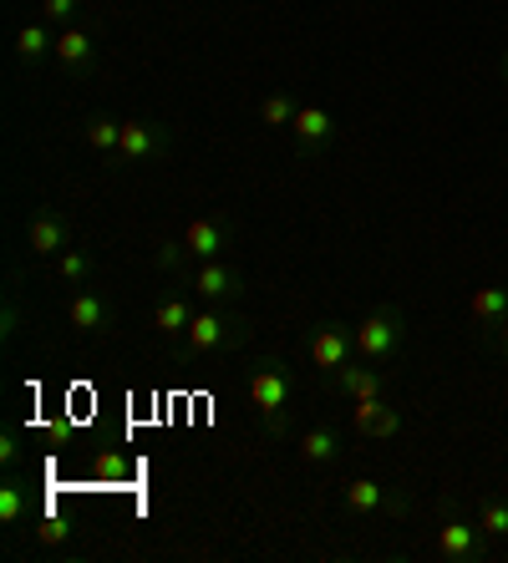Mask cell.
<instances>
[{
    "label": "cell",
    "mask_w": 508,
    "mask_h": 563,
    "mask_svg": "<svg viewBox=\"0 0 508 563\" xmlns=\"http://www.w3.org/2000/svg\"><path fill=\"white\" fill-rule=\"evenodd\" d=\"M335 386H341L351 401H362V396H387V371H376L372 361H366V366L351 361V366L335 371Z\"/></svg>",
    "instance_id": "4fadbf2b"
},
{
    "label": "cell",
    "mask_w": 508,
    "mask_h": 563,
    "mask_svg": "<svg viewBox=\"0 0 508 563\" xmlns=\"http://www.w3.org/2000/svg\"><path fill=\"white\" fill-rule=\"evenodd\" d=\"M407 341V320H401L397 305H376L356 325V361H372V366H387L391 355Z\"/></svg>",
    "instance_id": "3957f363"
},
{
    "label": "cell",
    "mask_w": 508,
    "mask_h": 563,
    "mask_svg": "<svg viewBox=\"0 0 508 563\" xmlns=\"http://www.w3.org/2000/svg\"><path fill=\"white\" fill-rule=\"evenodd\" d=\"M92 472L102 477V483H128L133 462L122 457V452H97V457H92Z\"/></svg>",
    "instance_id": "d4e9b609"
},
{
    "label": "cell",
    "mask_w": 508,
    "mask_h": 563,
    "mask_svg": "<svg viewBox=\"0 0 508 563\" xmlns=\"http://www.w3.org/2000/svg\"><path fill=\"white\" fill-rule=\"evenodd\" d=\"M31 512V493L21 483H0V523L15 528Z\"/></svg>",
    "instance_id": "44dd1931"
},
{
    "label": "cell",
    "mask_w": 508,
    "mask_h": 563,
    "mask_svg": "<svg viewBox=\"0 0 508 563\" xmlns=\"http://www.w3.org/2000/svg\"><path fill=\"white\" fill-rule=\"evenodd\" d=\"M397 432H401V411L397 407H382V411H376V421L366 427V437H372V442H387V437H397Z\"/></svg>",
    "instance_id": "4316f807"
},
{
    "label": "cell",
    "mask_w": 508,
    "mask_h": 563,
    "mask_svg": "<svg viewBox=\"0 0 508 563\" xmlns=\"http://www.w3.org/2000/svg\"><path fill=\"white\" fill-rule=\"evenodd\" d=\"M188 320H194V305L178 300V295H168V300L153 310V330H163V335H184Z\"/></svg>",
    "instance_id": "d6986e66"
},
{
    "label": "cell",
    "mask_w": 508,
    "mask_h": 563,
    "mask_svg": "<svg viewBox=\"0 0 508 563\" xmlns=\"http://www.w3.org/2000/svg\"><path fill=\"white\" fill-rule=\"evenodd\" d=\"M229 250V223L224 219H188L184 223V254L188 260H219Z\"/></svg>",
    "instance_id": "9c48e42d"
},
{
    "label": "cell",
    "mask_w": 508,
    "mask_h": 563,
    "mask_svg": "<svg viewBox=\"0 0 508 563\" xmlns=\"http://www.w3.org/2000/svg\"><path fill=\"white\" fill-rule=\"evenodd\" d=\"M478 528L488 538H508V498H494V493H488V498L478 503Z\"/></svg>",
    "instance_id": "7402d4cb"
},
{
    "label": "cell",
    "mask_w": 508,
    "mask_h": 563,
    "mask_svg": "<svg viewBox=\"0 0 508 563\" xmlns=\"http://www.w3.org/2000/svg\"><path fill=\"white\" fill-rule=\"evenodd\" d=\"M306 355H310V366H316V371L335 376L341 366H351V361H356V330H346V325H316L306 335Z\"/></svg>",
    "instance_id": "277c9868"
},
{
    "label": "cell",
    "mask_w": 508,
    "mask_h": 563,
    "mask_svg": "<svg viewBox=\"0 0 508 563\" xmlns=\"http://www.w3.org/2000/svg\"><path fill=\"white\" fill-rule=\"evenodd\" d=\"M15 325H21V310H15V300L5 305V335H15Z\"/></svg>",
    "instance_id": "f546056e"
},
{
    "label": "cell",
    "mask_w": 508,
    "mask_h": 563,
    "mask_svg": "<svg viewBox=\"0 0 508 563\" xmlns=\"http://www.w3.org/2000/svg\"><path fill=\"white\" fill-rule=\"evenodd\" d=\"M341 503H346V512H382V508H391V503H387V487L372 483V477H356V483H346ZM401 508H407V503H401Z\"/></svg>",
    "instance_id": "ac0fdd59"
},
{
    "label": "cell",
    "mask_w": 508,
    "mask_h": 563,
    "mask_svg": "<svg viewBox=\"0 0 508 563\" xmlns=\"http://www.w3.org/2000/svg\"><path fill=\"white\" fill-rule=\"evenodd\" d=\"M290 137H295V153L300 157H316V153H325V143L335 137V118L325 107H300L290 122Z\"/></svg>",
    "instance_id": "52a82bcc"
},
{
    "label": "cell",
    "mask_w": 508,
    "mask_h": 563,
    "mask_svg": "<svg viewBox=\"0 0 508 563\" xmlns=\"http://www.w3.org/2000/svg\"><path fill=\"white\" fill-rule=\"evenodd\" d=\"M473 320H478L483 330H498L504 325V314H508V285H483L478 295L468 300Z\"/></svg>",
    "instance_id": "e0dca14e"
},
{
    "label": "cell",
    "mask_w": 508,
    "mask_h": 563,
    "mask_svg": "<svg viewBox=\"0 0 508 563\" xmlns=\"http://www.w3.org/2000/svg\"><path fill=\"white\" fill-rule=\"evenodd\" d=\"M26 244H31V254H41V260H56L62 250H71V229H67V219L62 213H36V219L26 223Z\"/></svg>",
    "instance_id": "8fae6325"
},
{
    "label": "cell",
    "mask_w": 508,
    "mask_h": 563,
    "mask_svg": "<svg viewBox=\"0 0 508 563\" xmlns=\"http://www.w3.org/2000/svg\"><path fill=\"white\" fill-rule=\"evenodd\" d=\"M483 528L473 523V518H463V512H448L438 523V559H448V563H473V559H483Z\"/></svg>",
    "instance_id": "5b68a950"
},
{
    "label": "cell",
    "mask_w": 508,
    "mask_h": 563,
    "mask_svg": "<svg viewBox=\"0 0 508 563\" xmlns=\"http://www.w3.org/2000/svg\"><path fill=\"white\" fill-rule=\"evenodd\" d=\"M0 462H5V467H15V462H21V437H15V427H5V432H0Z\"/></svg>",
    "instance_id": "f1b7e54d"
},
{
    "label": "cell",
    "mask_w": 508,
    "mask_h": 563,
    "mask_svg": "<svg viewBox=\"0 0 508 563\" xmlns=\"http://www.w3.org/2000/svg\"><path fill=\"white\" fill-rule=\"evenodd\" d=\"M67 320L71 330H81V335H102V330L112 325V305L97 295V289H77L67 300Z\"/></svg>",
    "instance_id": "7c38bea8"
},
{
    "label": "cell",
    "mask_w": 508,
    "mask_h": 563,
    "mask_svg": "<svg viewBox=\"0 0 508 563\" xmlns=\"http://www.w3.org/2000/svg\"><path fill=\"white\" fill-rule=\"evenodd\" d=\"M229 341H244V325L224 310V305L194 310V320H188V330H184V351H178V361H203V355L224 351Z\"/></svg>",
    "instance_id": "7a4b0ae2"
},
{
    "label": "cell",
    "mask_w": 508,
    "mask_h": 563,
    "mask_svg": "<svg viewBox=\"0 0 508 563\" xmlns=\"http://www.w3.org/2000/svg\"><path fill=\"white\" fill-rule=\"evenodd\" d=\"M387 407V396H362V401H351V427L366 437V427L376 421V411Z\"/></svg>",
    "instance_id": "484cf974"
},
{
    "label": "cell",
    "mask_w": 508,
    "mask_h": 563,
    "mask_svg": "<svg viewBox=\"0 0 508 563\" xmlns=\"http://www.w3.org/2000/svg\"><path fill=\"white\" fill-rule=\"evenodd\" d=\"M81 143L92 147L97 157H118V143H122V118H87L81 122Z\"/></svg>",
    "instance_id": "2e32d148"
},
{
    "label": "cell",
    "mask_w": 508,
    "mask_h": 563,
    "mask_svg": "<svg viewBox=\"0 0 508 563\" xmlns=\"http://www.w3.org/2000/svg\"><path fill=\"white\" fill-rule=\"evenodd\" d=\"M168 147V132L158 122H137V118H122V143H118V163H147Z\"/></svg>",
    "instance_id": "ba28073f"
},
{
    "label": "cell",
    "mask_w": 508,
    "mask_h": 563,
    "mask_svg": "<svg viewBox=\"0 0 508 563\" xmlns=\"http://www.w3.org/2000/svg\"><path fill=\"white\" fill-rule=\"evenodd\" d=\"M81 11V0H41V15L52 21V26H71Z\"/></svg>",
    "instance_id": "83f0119b"
},
{
    "label": "cell",
    "mask_w": 508,
    "mask_h": 563,
    "mask_svg": "<svg viewBox=\"0 0 508 563\" xmlns=\"http://www.w3.org/2000/svg\"><path fill=\"white\" fill-rule=\"evenodd\" d=\"M300 457L310 462V467H331V462H341V427H310L306 437H300Z\"/></svg>",
    "instance_id": "9a60e30c"
},
{
    "label": "cell",
    "mask_w": 508,
    "mask_h": 563,
    "mask_svg": "<svg viewBox=\"0 0 508 563\" xmlns=\"http://www.w3.org/2000/svg\"><path fill=\"white\" fill-rule=\"evenodd\" d=\"M56 52V36L46 26H36V21H26V26L15 31V62L26 66V71H36L41 62H52Z\"/></svg>",
    "instance_id": "5bb4252c"
},
{
    "label": "cell",
    "mask_w": 508,
    "mask_h": 563,
    "mask_svg": "<svg viewBox=\"0 0 508 563\" xmlns=\"http://www.w3.org/2000/svg\"><path fill=\"white\" fill-rule=\"evenodd\" d=\"M504 77H508V56H504Z\"/></svg>",
    "instance_id": "1f68e13d"
},
{
    "label": "cell",
    "mask_w": 508,
    "mask_h": 563,
    "mask_svg": "<svg viewBox=\"0 0 508 563\" xmlns=\"http://www.w3.org/2000/svg\"><path fill=\"white\" fill-rule=\"evenodd\" d=\"M52 62L62 66V71H92V62H97V36H92V31H81V26H62V31H56Z\"/></svg>",
    "instance_id": "30bf717a"
},
{
    "label": "cell",
    "mask_w": 508,
    "mask_h": 563,
    "mask_svg": "<svg viewBox=\"0 0 508 563\" xmlns=\"http://www.w3.org/2000/svg\"><path fill=\"white\" fill-rule=\"evenodd\" d=\"M194 295L209 305H234L244 295V275L224 260H203L199 269H194Z\"/></svg>",
    "instance_id": "8992f818"
},
{
    "label": "cell",
    "mask_w": 508,
    "mask_h": 563,
    "mask_svg": "<svg viewBox=\"0 0 508 563\" xmlns=\"http://www.w3.org/2000/svg\"><path fill=\"white\" fill-rule=\"evenodd\" d=\"M295 112H300V107H295L285 92H275V97H265V102H259V122H265V128H275V132H290Z\"/></svg>",
    "instance_id": "603a6c76"
},
{
    "label": "cell",
    "mask_w": 508,
    "mask_h": 563,
    "mask_svg": "<svg viewBox=\"0 0 508 563\" xmlns=\"http://www.w3.org/2000/svg\"><path fill=\"white\" fill-rule=\"evenodd\" d=\"M92 269H97V264H92V254H87V250H77V244H71V250H62V254H56V275L67 279V285H87V279H92Z\"/></svg>",
    "instance_id": "ffe728a7"
},
{
    "label": "cell",
    "mask_w": 508,
    "mask_h": 563,
    "mask_svg": "<svg viewBox=\"0 0 508 563\" xmlns=\"http://www.w3.org/2000/svg\"><path fill=\"white\" fill-rule=\"evenodd\" d=\"M36 538L46 543V549H56V543H67L71 538V523L62 518V512H36Z\"/></svg>",
    "instance_id": "cb8c5ba5"
},
{
    "label": "cell",
    "mask_w": 508,
    "mask_h": 563,
    "mask_svg": "<svg viewBox=\"0 0 508 563\" xmlns=\"http://www.w3.org/2000/svg\"><path fill=\"white\" fill-rule=\"evenodd\" d=\"M295 396H300V386H295V376L285 366H259L250 376V407L259 411V427L275 437H280L285 421H290Z\"/></svg>",
    "instance_id": "6da1fadb"
},
{
    "label": "cell",
    "mask_w": 508,
    "mask_h": 563,
    "mask_svg": "<svg viewBox=\"0 0 508 563\" xmlns=\"http://www.w3.org/2000/svg\"><path fill=\"white\" fill-rule=\"evenodd\" d=\"M498 341H504V355H508V314H504V325H498Z\"/></svg>",
    "instance_id": "4dcf8cb0"
}]
</instances>
